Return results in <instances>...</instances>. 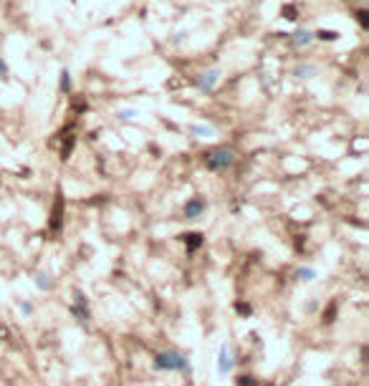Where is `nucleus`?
<instances>
[{
	"mask_svg": "<svg viewBox=\"0 0 369 386\" xmlns=\"http://www.w3.org/2000/svg\"><path fill=\"white\" fill-rule=\"evenodd\" d=\"M154 366H157V369H167V371H190V363H187V358L180 356L177 351H164V354H157V358H154Z\"/></svg>",
	"mask_w": 369,
	"mask_h": 386,
	"instance_id": "obj_1",
	"label": "nucleus"
},
{
	"mask_svg": "<svg viewBox=\"0 0 369 386\" xmlns=\"http://www.w3.org/2000/svg\"><path fill=\"white\" fill-rule=\"evenodd\" d=\"M235 162V151L228 147H217L213 151H208L205 154V164H208V169H225V167H230Z\"/></svg>",
	"mask_w": 369,
	"mask_h": 386,
	"instance_id": "obj_2",
	"label": "nucleus"
},
{
	"mask_svg": "<svg viewBox=\"0 0 369 386\" xmlns=\"http://www.w3.org/2000/svg\"><path fill=\"white\" fill-rule=\"evenodd\" d=\"M217 81H220V71H205V73H200V79H197V86L202 93H210V91L217 86Z\"/></svg>",
	"mask_w": 369,
	"mask_h": 386,
	"instance_id": "obj_3",
	"label": "nucleus"
},
{
	"mask_svg": "<svg viewBox=\"0 0 369 386\" xmlns=\"http://www.w3.org/2000/svg\"><path fill=\"white\" fill-rule=\"evenodd\" d=\"M202 212H205V202H202L200 197H195V200H190V202L184 205V217H190V220H192V217H200Z\"/></svg>",
	"mask_w": 369,
	"mask_h": 386,
	"instance_id": "obj_4",
	"label": "nucleus"
},
{
	"mask_svg": "<svg viewBox=\"0 0 369 386\" xmlns=\"http://www.w3.org/2000/svg\"><path fill=\"white\" fill-rule=\"evenodd\" d=\"M230 369H233L230 349H228V346H223V349H220V358H217V371H220V374H228Z\"/></svg>",
	"mask_w": 369,
	"mask_h": 386,
	"instance_id": "obj_5",
	"label": "nucleus"
},
{
	"mask_svg": "<svg viewBox=\"0 0 369 386\" xmlns=\"http://www.w3.org/2000/svg\"><path fill=\"white\" fill-rule=\"evenodd\" d=\"M311 41H313V33L306 30V28H299L293 35H291V43H293V46H308Z\"/></svg>",
	"mask_w": 369,
	"mask_h": 386,
	"instance_id": "obj_6",
	"label": "nucleus"
},
{
	"mask_svg": "<svg viewBox=\"0 0 369 386\" xmlns=\"http://www.w3.org/2000/svg\"><path fill=\"white\" fill-rule=\"evenodd\" d=\"M313 38H321V41H337L339 33L337 30H319V33H313Z\"/></svg>",
	"mask_w": 369,
	"mask_h": 386,
	"instance_id": "obj_7",
	"label": "nucleus"
},
{
	"mask_svg": "<svg viewBox=\"0 0 369 386\" xmlns=\"http://www.w3.org/2000/svg\"><path fill=\"white\" fill-rule=\"evenodd\" d=\"M296 275H299V280H313V275H316V273H313L311 267H308V270H306V267H301Z\"/></svg>",
	"mask_w": 369,
	"mask_h": 386,
	"instance_id": "obj_8",
	"label": "nucleus"
},
{
	"mask_svg": "<svg viewBox=\"0 0 369 386\" xmlns=\"http://www.w3.org/2000/svg\"><path fill=\"white\" fill-rule=\"evenodd\" d=\"M190 131H192V134H202V137H210V134H213L210 126H190Z\"/></svg>",
	"mask_w": 369,
	"mask_h": 386,
	"instance_id": "obj_9",
	"label": "nucleus"
},
{
	"mask_svg": "<svg viewBox=\"0 0 369 386\" xmlns=\"http://www.w3.org/2000/svg\"><path fill=\"white\" fill-rule=\"evenodd\" d=\"M311 73H313L311 66H299V68H296V76H301V79H306V76H311Z\"/></svg>",
	"mask_w": 369,
	"mask_h": 386,
	"instance_id": "obj_10",
	"label": "nucleus"
},
{
	"mask_svg": "<svg viewBox=\"0 0 369 386\" xmlns=\"http://www.w3.org/2000/svg\"><path fill=\"white\" fill-rule=\"evenodd\" d=\"M61 89L63 91L71 89V76H68V71H61Z\"/></svg>",
	"mask_w": 369,
	"mask_h": 386,
	"instance_id": "obj_11",
	"label": "nucleus"
},
{
	"mask_svg": "<svg viewBox=\"0 0 369 386\" xmlns=\"http://www.w3.org/2000/svg\"><path fill=\"white\" fill-rule=\"evenodd\" d=\"M283 18H286V21H293V18H296V8H283Z\"/></svg>",
	"mask_w": 369,
	"mask_h": 386,
	"instance_id": "obj_12",
	"label": "nucleus"
},
{
	"mask_svg": "<svg viewBox=\"0 0 369 386\" xmlns=\"http://www.w3.org/2000/svg\"><path fill=\"white\" fill-rule=\"evenodd\" d=\"M8 76V66L3 63V59H0V79H5Z\"/></svg>",
	"mask_w": 369,
	"mask_h": 386,
	"instance_id": "obj_13",
	"label": "nucleus"
}]
</instances>
